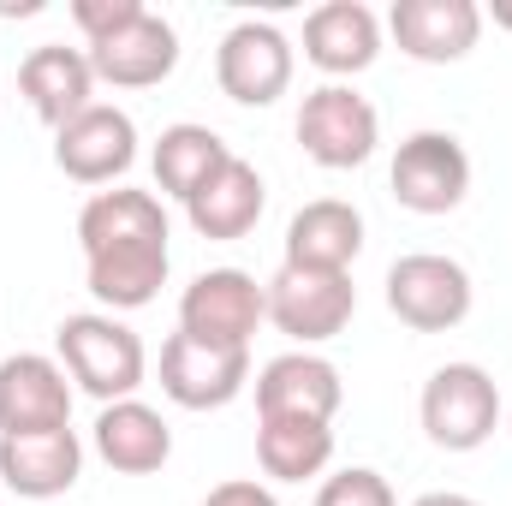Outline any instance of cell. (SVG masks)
I'll return each instance as SVG.
<instances>
[{"mask_svg":"<svg viewBox=\"0 0 512 506\" xmlns=\"http://www.w3.org/2000/svg\"><path fill=\"white\" fill-rule=\"evenodd\" d=\"M245 381H251L245 346H209L191 334H173L161 346V393L185 411H221L245 393Z\"/></svg>","mask_w":512,"mask_h":506,"instance_id":"cell-8","label":"cell"},{"mask_svg":"<svg viewBox=\"0 0 512 506\" xmlns=\"http://www.w3.org/2000/svg\"><path fill=\"white\" fill-rule=\"evenodd\" d=\"M387 310L417 334H447L471 316V274L435 251L399 256L387 268Z\"/></svg>","mask_w":512,"mask_h":506,"instance_id":"cell-6","label":"cell"},{"mask_svg":"<svg viewBox=\"0 0 512 506\" xmlns=\"http://www.w3.org/2000/svg\"><path fill=\"white\" fill-rule=\"evenodd\" d=\"M84 262H90V292L108 310H143L167 286V239L114 245V251H96V256H84Z\"/></svg>","mask_w":512,"mask_h":506,"instance_id":"cell-21","label":"cell"},{"mask_svg":"<svg viewBox=\"0 0 512 506\" xmlns=\"http://www.w3.org/2000/svg\"><path fill=\"white\" fill-rule=\"evenodd\" d=\"M364 251V215L340 197H316L292 215L286 227V262L292 268H322V274H352Z\"/></svg>","mask_w":512,"mask_h":506,"instance_id":"cell-18","label":"cell"},{"mask_svg":"<svg viewBox=\"0 0 512 506\" xmlns=\"http://www.w3.org/2000/svg\"><path fill=\"white\" fill-rule=\"evenodd\" d=\"M411 506H483V501H471V495H423V501H411Z\"/></svg>","mask_w":512,"mask_h":506,"instance_id":"cell-28","label":"cell"},{"mask_svg":"<svg viewBox=\"0 0 512 506\" xmlns=\"http://www.w3.org/2000/svg\"><path fill=\"white\" fill-rule=\"evenodd\" d=\"M262 316H268V292L245 268H209L179 298V334L209 340V346H245L251 352V334Z\"/></svg>","mask_w":512,"mask_h":506,"instance_id":"cell-7","label":"cell"},{"mask_svg":"<svg viewBox=\"0 0 512 506\" xmlns=\"http://www.w3.org/2000/svg\"><path fill=\"white\" fill-rule=\"evenodd\" d=\"M84 471V441L72 429H48V435H0V489L24 495V501H54L78 483Z\"/></svg>","mask_w":512,"mask_h":506,"instance_id":"cell-17","label":"cell"},{"mask_svg":"<svg viewBox=\"0 0 512 506\" xmlns=\"http://www.w3.org/2000/svg\"><path fill=\"white\" fill-rule=\"evenodd\" d=\"M233 149L221 143V131L209 126H167L161 131V143H155V185L167 191V197H179V203H191L215 173H221V161H227Z\"/></svg>","mask_w":512,"mask_h":506,"instance_id":"cell-23","label":"cell"},{"mask_svg":"<svg viewBox=\"0 0 512 506\" xmlns=\"http://www.w3.org/2000/svg\"><path fill=\"white\" fill-rule=\"evenodd\" d=\"M298 143L316 167L328 173H346V167H364L382 143V120L370 108V96H358L352 84H322L304 96L298 108Z\"/></svg>","mask_w":512,"mask_h":506,"instance_id":"cell-4","label":"cell"},{"mask_svg":"<svg viewBox=\"0 0 512 506\" xmlns=\"http://www.w3.org/2000/svg\"><path fill=\"white\" fill-rule=\"evenodd\" d=\"M262 203H268L262 173H256L245 155H227L221 173L185 203V221H191L203 239H245L256 221H262Z\"/></svg>","mask_w":512,"mask_h":506,"instance_id":"cell-20","label":"cell"},{"mask_svg":"<svg viewBox=\"0 0 512 506\" xmlns=\"http://www.w3.org/2000/svg\"><path fill=\"white\" fill-rule=\"evenodd\" d=\"M203 506H280V501H274L262 483H245V477H239V483H221V489H209V501H203Z\"/></svg>","mask_w":512,"mask_h":506,"instance_id":"cell-27","label":"cell"},{"mask_svg":"<svg viewBox=\"0 0 512 506\" xmlns=\"http://www.w3.org/2000/svg\"><path fill=\"white\" fill-rule=\"evenodd\" d=\"M72 429V381L54 358L18 352L0 364V435H48Z\"/></svg>","mask_w":512,"mask_h":506,"instance_id":"cell-12","label":"cell"},{"mask_svg":"<svg viewBox=\"0 0 512 506\" xmlns=\"http://www.w3.org/2000/svg\"><path fill=\"white\" fill-rule=\"evenodd\" d=\"M387 185L411 215H453L471 191V155L453 131H411L393 155Z\"/></svg>","mask_w":512,"mask_h":506,"instance_id":"cell-5","label":"cell"},{"mask_svg":"<svg viewBox=\"0 0 512 506\" xmlns=\"http://www.w3.org/2000/svg\"><path fill=\"white\" fill-rule=\"evenodd\" d=\"M316 506H393V489H387L382 471L352 465V471H340V477H328V483H322Z\"/></svg>","mask_w":512,"mask_h":506,"instance_id":"cell-25","label":"cell"},{"mask_svg":"<svg viewBox=\"0 0 512 506\" xmlns=\"http://www.w3.org/2000/svg\"><path fill=\"white\" fill-rule=\"evenodd\" d=\"M137 161V126H131L126 108H84L72 126L54 131V167L78 185H114Z\"/></svg>","mask_w":512,"mask_h":506,"instance_id":"cell-11","label":"cell"},{"mask_svg":"<svg viewBox=\"0 0 512 506\" xmlns=\"http://www.w3.org/2000/svg\"><path fill=\"white\" fill-rule=\"evenodd\" d=\"M256 459L280 483H304L328 471L334 459V423H304V417H262L256 429Z\"/></svg>","mask_w":512,"mask_h":506,"instance_id":"cell-24","label":"cell"},{"mask_svg":"<svg viewBox=\"0 0 512 506\" xmlns=\"http://www.w3.org/2000/svg\"><path fill=\"white\" fill-rule=\"evenodd\" d=\"M84 54H90L96 84H114V90H149V84L173 78V66H179V30H173L161 12L143 6L131 24H120V30L102 36V42H90Z\"/></svg>","mask_w":512,"mask_h":506,"instance_id":"cell-10","label":"cell"},{"mask_svg":"<svg viewBox=\"0 0 512 506\" xmlns=\"http://www.w3.org/2000/svg\"><path fill=\"white\" fill-rule=\"evenodd\" d=\"M382 54V18L364 0H328L304 18V60L328 78H352L376 66Z\"/></svg>","mask_w":512,"mask_h":506,"instance_id":"cell-16","label":"cell"},{"mask_svg":"<svg viewBox=\"0 0 512 506\" xmlns=\"http://www.w3.org/2000/svg\"><path fill=\"white\" fill-rule=\"evenodd\" d=\"M495 24H501V30H512V0H495Z\"/></svg>","mask_w":512,"mask_h":506,"instance_id":"cell-29","label":"cell"},{"mask_svg":"<svg viewBox=\"0 0 512 506\" xmlns=\"http://www.w3.org/2000/svg\"><path fill=\"white\" fill-rule=\"evenodd\" d=\"M96 453H102L114 471H126V477H149V471H161V465L173 459V429H167V417H161L155 405H143V399H114V405H102V417H96Z\"/></svg>","mask_w":512,"mask_h":506,"instance_id":"cell-19","label":"cell"},{"mask_svg":"<svg viewBox=\"0 0 512 506\" xmlns=\"http://www.w3.org/2000/svg\"><path fill=\"white\" fill-rule=\"evenodd\" d=\"M507 423H512V411H507Z\"/></svg>","mask_w":512,"mask_h":506,"instance_id":"cell-30","label":"cell"},{"mask_svg":"<svg viewBox=\"0 0 512 506\" xmlns=\"http://www.w3.org/2000/svg\"><path fill=\"white\" fill-rule=\"evenodd\" d=\"M137 12H143V0H72V18H78V30H84L90 42L114 36V30L131 24Z\"/></svg>","mask_w":512,"mask_h":506,"instance_id":"cell-26","label":"cell"},{"mask_svg":"<svg viewBox=\"0 0 512 506\" xmlns=\"http://www.w3.org/2000/svg\"><path fill=\"white\" fill-rule=\"evenodd\" d=\"M262 292H268V322L298 346H322V340L346 334V322L358 310L352 274H322V268H292V262H280V274Z\"/></svg>","mask_w":512,"mask_h":506,"instance_id":"cell-3","label":"cell"},{"mask_svg":"<svg viewBox=\"0 0 512 506\" xmlns=\"http://www.w3.org/2000/svg\"><path fill=\"white\" fill-rule=\"evenodd\" d=\"M387 30H393L399 54H411L423 66H453L477 48L483 6L477 0H393Z\"/></svg>","mask_w":512,"mask_h":506,"instance_id":"cell-13","label":"cell"},{"mask_svg":"<svg viewBox=\"0 0 512 506\" xmlns=\"http://www.w3.org/2000/svg\"><path fill=\"white\" fill-rule=\"evenodd\" d=\"M215 78H221L227 102H239V108H268V102H280L286 84H292V42H286L274 24L245 18V24H233V30L221 36V48H215Z\"/></svg>","mask_w":512,"mask_h":506,"instance_id":"cell-9","label":"cell"},{"mask_svg":"<svg viewBox=\"0 0 512 506\" xmlns=\"http://www.w3.org/2000/svg\"><path fill=\"white\" fill-rule=\"evenodd\" d=\"M346 387L340 370L316 352H280L256 376V417H304V423H334Z\"/></svg>","mask_w":512,"mask_h":506,"instance_id":"cell-14","label":"cell"},{"mask_svg":"<svg viewBox=\"0 0 512 506\" xmlns=\"http://www.w3.org/2000/svg\"><path fill=\"white\" fill-rule=\"evenodd\" d=\"M60 370L90 399L114 405V399H131L143 387L149 358H143V340L126 322H114V316H66L60 322Z\"/></svg>","mask_w":512,"mask_h":506,"instance_id":"cell-1","label":"cell"},{"mask_svg":"<svg viewBox=\"0 0 512 506\" xmlns=\"http://www.w3.org/2000/svg\"><path fill=\"white\" fill-rule=\"evenodd\" d=\"M18 90L24 102L36 108L42 126H72L84 108H96V72H90V54L84 48H66V42H42L24 54L18 66Z\"/></svg>","mask_w":512,"mask_h":506,"instance_id":"cell-15","label":"cell"},{"mask_svg":"<svg viewBox=\"0 0 512 506\" xmlns=\"http://www.w3.org/2000/svg\"><path fill=\"white\" fill-rule=\"evenodd\" d=\"M501 423V387L483 364H441L423 381V429L447 453H477Z\"/></svg>","mask_w":512,"mask_h":506,"instance_id":"cell-2","label":"cell"},{"mask_svg":"<svg viewBox=\"0 0 512 506\" xmlns=\"http://www.w3.org/2000/svg\"><path fill=\"white\" fill-rule=\"evenodd\" d=\"M137 239H167V215H161V203L149 191L120 185V191H96L84 203V215H78V245H84V256L114 251V245H137Z\"/></svg>","mask_w":512,"mask_h":506,"instance_id":"cell-22","label":"cell"}]
</instances>
